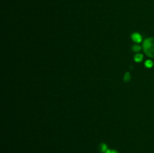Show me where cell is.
<instances>
[{
	"instance_id": "6da1fadb",
	"label": "cell",
	"mask_w": 154,
	"mask_h": 153,
	"mask_svg": "<svg viewBox=\"0 0 154 153\" xmlns=\"http://www.w3.org/2000/svg\"><path fill=\"white\" fill-rule=\"evenodd\" d=\"M143 46L146 55L151 58H154V38L146 39L143 44Z\"/></svg>"
},
{
	"instance_id": "7a4b0ae2",
	"label": "cell",
	"mask_w": 154,
	"mask_h": 153,
	"mask_svg": "<svg viewBox=\"0 0 154 153\" xmlns=\"http://www.w3.org/2000/svg\"><path fill=\"white\" fill-rule=\"evenodd\" d=\"M132 39L136 43H140L142 40V37L139 33L135 32L132 34Z\"/></svg>"
},
{
	"instance_id": "5b68a950",
	"label": "cell",
	"mask_w": 154,
	"mask_h": 153,
	"mask_svg": "<svg viewBox=\"0 0 154 153\" xmlns=\"http://www.w3.org/2000/svg\"><path fill=\"white\" fill-rule=\"evenodd\" d=\"M100 149H101V152L105 153V152H106L107 150L108 149V147H107L106 144L102 143V144H101V146H100Z\"/></svg>"
},
{
	"instance_id": "8992f818",
	"label": "cell",
	"mask_w": 154,
	"mask_h": 153,
	"mask_svg": "<svg viewBox=\"0 0 154 153\" xmlns=\"http://www.w3.org/2000/svg\"><path fill=\"white\" fill-rule=\"evenodd\" d=\"M144 64H145V66L147 68H151L152 66H153V63L151 60H147V61L145 62V63H144Z\"/></svg>"
},
{
	"instance_id": "52a82bcc",
	"label": "cell",
	"mask_w": 154,
	"mask_h": 153,
	"mask_svg": "<svg viewBox=\"0 0 154 153\" xmlns=\"http://www.w3.org/2000/svg\"><path fill=\"white\" fill-rule=\"evenodd\" d=\"M141 46H139V45H135V46H132V50L134 51V52H138V51L141 50Z\"/></svg>"
},
{
	"instance_id": "ba28073f",
	"label": "cell",
	"mask_w": 154,
	"mask_h": 153,
	"mask_svg": "<svg viewBox=\"0 0 154 153\" xmlns=\"http://www.w3.org/2000/svg\"><path fill=\"white\" fill-rule=\"evenodd\" d=\"M105 153H118V152H117V151H114V150H113V151H111V150L108 149Z\"/></svg>"
},
{
	"instance_id": "277c9868",
	"label": "cell",
	"mask_w": 154,
	"mask_h": 153,
	"mask_svg": "<svg viewBox=\"0 0 154 153\" xmlns=\"http://www.w3.org/2000/svg\"><path fill=\"white\" fill-rule=\"evenodd\" d=\"M131 80V75L129 72H126L124 75V81L125 82H129Z\"/></svg>"
},
{
	"instance_id": "3957f363",
	"label": "cell",
	"mask_w": 154,
	"mask_h": 153,
	"mask_svg": "<svg viewBox=\"0 0 154 153\" xmlns=\"http://www.w3.org/2000/svg\"><path fill=\"white\" fill-rule=\"evenodd\" d=\"M134 59H135V61L136 62H141L143 60V55L141 53L136 54V55L135 56V57H134Z\"/></svg>"
}]
</instances>
